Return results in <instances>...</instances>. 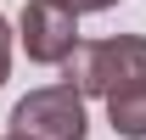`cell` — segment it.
Here are the masks:
<instances>
[{
    "label": "cell",
    "mask_w": 146,
    "mask_h": 140,
    "mask_svg": "<svg viewBox=\"0 0 146 140\" xmlns=\"http://www.w3.org/2000/svg\"><path fill=\"white\" fill-rule=\"evenodd\" d=\"M62 67H68V84L107 101V118L124 140H146V39L141 34L79 39V51Z\"/></svg>",
    "instance_id": "6da1fadb"
},
{
    "label": "cell",
    "mask_w": 146,
    "mask_h": 140,
    "mask_svg": "<svg viewBox=\"0 0 146 140\" xmlns=\"http://www.w3.org/2000/svg\"><path fill=\"white\" fill-rule=\"evenodd\" d=\"M11 135L23 140H84V90L45 84L11 106Z\"/></svg>",
    "instance_id": "7a4b0ae2"
},
{
    "label": "cell",
    "mask_w": 146,
    "mask_h": 140,
    "mask_svg": "<svg viewBox=\"0 0 146 140\" xmlns=\"http://www.w3.org/2000/svg\"><path fill=\"white\" fill-rule=\"evenodd\" d=\"M23 51L39 67H62L79 51V11H68L62 0H28L23 6Z\"/></svg>",
    "instance_id": "3957f363"
},
{
    "label": "cell",
    "mask_w": 146,
    "mask_h": 140,
    "mask_svg": "<svg viewBox=\"0 0 146 140\" xmlns=\"http://www.w3.org/2000/svg\"><path fill=\"white\" fill-rule=\"evenodd\" d=\"M6 73H11V28L0 17V84H6Z\"/></svg>",
    "instance_id": "277c9868"
},
{
    "label": "cell",
    "mask_w": 146,
    "mask_h": 140,
    "mask_svg": "<svg viewBox=\"0 0 146 140\" xmlns=\"http://www.w3.org/2000/svg\"><path fill=\"white\" fill-rule=\"evenodd\" d=\"M62 6H68V11H79V17H84V11H107V6H118V0H62Z\"/></svg>",
    "instance_id": "5b68a950"
},
{
    "label": "cell",
    "mask_w": 146,
    "mask_h": 140,
    "mask_svg": "<svg viewBox=\"0 0 146 140\" xmlns=\"http://www.w3.org/2000/svg\"><path fill=\"white\" fill-rule=\"evenodd\" d=\"M6 140H23V135H6Z\"/></svg>",
    "instance_id": "8992f818"
}]
</instances>
